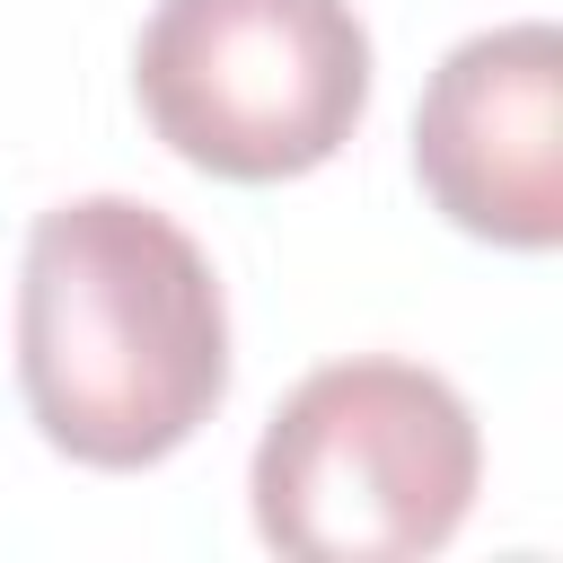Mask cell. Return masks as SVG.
I'll return each instance as SVG.
<instances>
[{
    "label": "cell",
    "mask_w": 563,
    "mask_h": 563,
    "mask_svg": "<svg viewBox=\"0 0 563 563\" xmlns=\"http://www.w3.org/2000/svg\"><path fill=\"white\" fill-rule=\"evenodd\" d=\"M18 387L35 431L97 475L176 457L229 396L211 255L158 202H53L18 264Z\"/></svg>",
    "instance_id": "cell-1"
},
{
    "label": "cell",
    "mask_w": 563,
    "mask_h": 563,
    "mask_svg": "<svg viewBox=\"0 0 563 563\" xmlns=\"http://www.w3.org/2000/svg\"><path fill=\"white\" fill-rule=\"evenodd\" d=\"M484 484L466 396L422 361H325L255 440V537L290 563L440 554Z\"/></svg>",
    "instance_id": "cell-2"
},
{
    "label": "cell",
    "mask_w": 563,
    "mask_h": 563,
    "mask_svg": "<svg viewBox=\"0 0 563 563\" xmlns=\"http://www.w3.org/2000/svg\"><path fill=\"white\" fill-rule=\"evenodd\" d=\"M150 132L229 185L325 167L369 114V26L352 0H158L132 53Z\"/></svg>",
    "instance_id": "cell-3"
},
{
    "label": "cell",
    "mask_w": 563,
    "mask_h": 563,
    "mask_svg": "<svg viewBox=\"0 0 563 563\" xmlns=\"http://www.w3.org/2000/svg\"><path fill=\"white\" fill-rule=\"evenodd\" d=\"M413 176L484 246L545 255L563 238V35L545 18L449 44L413 106Z\"/></svg>",
    "instance_id": "cell-4"
}]
</instances>
